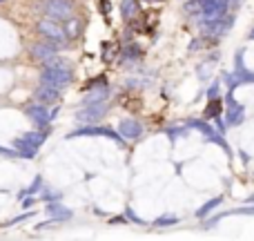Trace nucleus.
<instances>
[{"label": "nucleus", "mask_w": 254, "mask_h": 241, "mask_svg": "<svg viewBox=\"0 0 254 241\" xmlns=\"http://www.w3.org/2000/svg\"><path fill=\"white\" fill-rule=\"evenodd\" d=\"M25 114H27V119L34 123V127H38V130H49L52 121L56 119V114H58V107L49 110L43 103H31V105L25 107Z\"/></svg>", "instance_id": "nucleus-1"}, {"label": "nucleus", "mask_w": 254, "mask_h": 241, "mask_svg": "<svg viewBox=\"0 0 254 241\" xmlns=\"http://www.w3.org/2000/svg\"><path fill=\"white\" fill-rule=\"evenodd\" d=\"M80 136H105V139L116 141L121 148H125V139L121 136V132H119V130H112V127H103V125H83V127H78V130L69 132V134H67V139H80Z\"/></svg>", "instance_id": "nucleus-2"}, {"label": "nucleus", "mask_w": 254, "mask_h": 241, "mask_svg": "<svg viewBox=\"0 0 254 241\" xmlns=\"http://www.w3.org/2000/svg\"><path fill=\"white\" fill-rule=\"evenodd\" d=\"M230 0H201V25L214 22L230 13Z\"/></svg>", "instance_id": "nucleus-3"}, {"label": "nucleus", "mask_w": 254, "mask_h": 241, "mask_svg": "<svg viewBox=\"0 0 254 241\" xmlns=\"http://www.w3.org/2000/svg\"><path fill=\"white\" fill-rule=\"evenodd\" d=\"M74 74H71V67L69 70H58V67H43L40 72V83L45 85H52L56 89H65L67 85L71 83Z\"/></svg>", "instance_id": "nucleus-4"}, {"label": "nucleus", "mask_w": 254, "mask_h": 241, "mask_svg": "<svg viewBox=\"0 0 254 241\" xmlns=\"http://www.w3.org/2000/svg\"><path fill=\"white\" fill-rule=\"evenodd\" d=\"M110 110V103L107 101H101V103H92V105H83L78 112H76V121L80 125H94L103 119Z\"/></svg>", "instance_id": "nucleus-5"}, {"label": "nucleus", "mask_w": 254, "mask_h": 241, "mask_svg": "<svg viewBox=\"0 0 254 241\" xmlns=\"http://www.w3.org/2000/svg\"><path fill=\"white\" fill-rule=\"evenodd\" d=\"M45 13L47 18L56 22H65L74 16V2L71 0H47L45 2Z\"/></svg>", "instance_id": "nucleus-6"}, {"label": "nucleus", "mask_w": 254, "mask_h": 241, "mask_svg": "<svg viewBox=\"0 0 254 241\" xmlns=\"http://www.w3.org/2000/svg\"><path fill=\"white\" fill-rule=\"evenodd\" d=\"M38 31L45 36L47 40H54L56 45H65L67 40V34H65V27L61 25V22L52 20V18H43V20L38 22Z\"/></svg>", "instance_id": "nucleus-7"}, {"label": "nucleus", "mask_w": 254, "mask_h": 241, "mask_svg": "<svg viewBox=\"0 0 254 241\" xmlns=\"http://www.w3.org/2000/svg\"><path fill=\"white\" fill-rule=\"evenodd\" d=\"M58 49H61V45H56L54 40H45V43H34V45H31L29 54L36 58V61L45 63V61H49V58L56 56Z\"/></svg>", "instance_id": "nucleus-8"}, {"label": "nucleus", "mask_w": 254, "mask_h": 241, "mask_svg": "<svg viewBox=\"0 0 254 241\" xmlns=\"http://www.w3.org/2000/svg\"><path fill=\"white\" fill-rule=\"evenodd\" d=\"M254 83V72L246 70H234L232 74L225 76V85H228L230 92H237V87H243V85H252Z\"/></svg>", "instance_id": "nucleus-9"}, {"label": "nucleus", "mask_w": 254, "mask_h": 241, "mask_svg": "<svg viewBox=\"0 0 254 241\" xmlns=\"http://www.w3.org/2000/svg\"><path fill=\"white\" fill-rule=\"evenodd\" d=\"M61 92L63 89H56V87H52V85L40 83L38 87L34 89V101L43 103V105H54V103L61 101Z\"/></svg>", "instance_id": "nucleus-10"}, {"label": "nucleus", "mask_w": 254, "mask_h": 241, "mask_svg": "<svg viewBox=\"0 0 254 241\" xmlns=\"http://www.w3.org/2000/svg\"><path fill=\"white\" fill-rule=\"evenodd\" d=\"M232 13H225L223 18H219V20L214 22H207V25H203V34L205 36H214V38H219V36H225L230 31V27H232Z\"/></svg>", "instance_id": "nucleus-11"}, {"label": "nucleus", "mask_w": 254, "mask_h": 241, "mask_svg": "<svg viewBox=\"0 0 254 241\" xmlns=\"http://www.w3.org/2000/svg\"><path fill=\"white\" fill-rule=\"evenodd\" d=\"M119 132L123 139H129V141H138L143 136V125H140L136 119H123L119 123Z\"/></svg>", "instance_id": "nucleus-12"}, {"label": "nucleus", "mask_w": 254, "mask_h": 241, "mask_svg": "<svg viewBox=\"0 0 254 241\" xmlns=\"http://www.w3.org/2000/svg\"><path fill=\"white\" fill-rule=\"evenodd\" d=\"M107 98H110V85H98V87L87 89L80 105H92V103H101V101H107Z\"/></svg>", "instance_id": "nucleus-13"}, {"label": "nucleus", "mask_w": 254, "mask_h": 241, "mask_svg": "<svg viewBox=\"0 0 254 241\" xmlns=\"http://www.w3.org/2000/svg\"><path fill=\"white\" fill-rule=\"evenodd\" d=\"M223 121H225V125H228V127L241 125V123L246 121V105H239V103L230 105L228 112H225V116H223Z\"/></svg>", "instance_id": "nucleus-14"}, {"label": "nucleus", "mask_w": 254, "mask_h": 241, "mask_svg": "<svg viewBox=\"0 0 254 241\" xmlns=\"http://www.w3.org/2000/svg\"><path fill=\"white\" fill-rule=\"evenodd\" d=\"M45 212H47L49 217H54V219H58L63 224V221H69L71 217H74V212L69 210V208H65L61 201H49L47 208H45Z\"/></svg>", "instance_id": "nucleus-15"}, {"label": "nucleus", "mask_w": 254, "mask_h": 241, "mask_svg": "<svg viewBox=\"0 0 254 241\" xmlns=\"http://www.w3.org/2000/svg\"><path fill=\"white\" fill-rule=\"evenodd\" d=\"M47 134H49V130H29V132H25V134L20 136L22 141H25L27 145H31V148H40V145L47 141Z\"/></svg>", "instance_id": "nucleus-16"}, {"label": "nucleus", "mask_w": 254, "mask_h": 241, "mask_svg": "<svg viewBox=\"0 0 254 241\" xmlns=\"http://www.w3.org/2000/svg\"><path fill=\"white\" fill-rule=\"evenodd\" d=\"M11 148L16 150L20 159H36V157H38V148H31V145H27L22 139H13L11 141Z\"/></svg>", "instance_id": "nucleus-17"}, {"label": "nucleus", "mask_w": 254, "mask_h": 241, "mask_svg": "<svg viewBox=\"0 0 254 241\" xmlns=\"http://www.w3.org/2000/svg\"><path fill=\"white\" fill-rule=\"evenodd\" d=\"M80 31H83V22H80L76 16H71L69 20H65V34H67V38L69 40L78 38Z\"/></svg>", "instance_id": "nucleus-18"}, {"label": "nucleus", "mask_w": 254, "mask_h": 241, "mask_svg": "<svg viewBox=\"0 0 254 241\" xmlns=\"http://www.w3.org/2000/svg\"><path fill=\"white\" fill-rule=\"evenodd\" d=\"M188 125H190V127H194V130H198V132H201V134H205V139H207V141H210L214 134H219V132H216L212 125H207V121L190 119V121H188Z\"/></svg>", "instance_id": "nucleus-19"}, {"label": "nucleus", "mask_w": 254, "mask_h": 241, "mask_svg": "<svg viewBox=\"0 0 254 241\" xmlns=\"http://www.w3.org/2000/svg\"><path fill=\"white\" fill-rule=\"evenodd\" d=\"M221 203H223V197H214V199H210V201L203 203V206L196 210V217H198V219H205V217H207V215H212V210H214V208H219Z\"/></svg>", "instance_id": "nucleus-20"}, {"label": "nucleus", "mask_w": 254, "mask_h": 241, "mask_svg": "<svg viewBox=\"0 0 254 241\" xmlns=\"http://www.w3.org/2000/svg\"><path fill=\"white\" fill-rule=\"evenodd\" d=\"M40 190H43V176L36 174V179L31 181L29 188H27V190H20V192H18V201H20L22 197H27V194H40Z\"/></svg>", "instance_id": "nucleus-21"}, {"label": "nucleus", "mask_w": 254, "mask_h": 241, "mask_svg": "<svg viewBox=\"0 0 254 241\" xmlns=\"http://www.w3.org/2000/svg\"><path fill=\"white\" fill-rule=\"evenodd\" d=\"M136 9H138V0H123V2H121V16H123L125 20H129L136 13Z\"/></svg>", "instance_id": "nucleus-22"}, {"label": "nucleus", "mask_w": 254, "mask_h": 241, "mask_svg": "<svg viewBox=\"0 0 254 241\" xmlns=\"http://www.w3.org/2000/svg\"><path fill=\"white\" fill-rule=\"evenodd\" d=\"M221 107H223L221 96L210 98V105H207V110H205V119H216V116H221Z\"/></svg>", "instance_id": "nucleus-23"}, {"label": "nucleus", "mask_w": 254, "mask_h": 241, "mask_svg": "<svg viewBox=\"0 0 254 241\" xmlns=\"http://www.w3.org/2000/svg\"><path fill=\"white\" fill-rule=\"evenodd\" d=\"M38 199H40V201H45V203H49V201H61V199H63V192H58V190L43 188V190H40V194H38Z\"/></svg>", "instance_id": "nucleus-24"}, {"label": "nucleus", "mask_w": 254, "mask_h": 241, "mask_svg": "<svg viewBox=\"0 0 254 241\" xmlns=\"http://www.w3.org/2000/svg\"><path fill=\"white\" fill-rule=\"evenodd\" d=\"M140 56H143V52H140L138 45H127V47L123 49V58H125V61H131V63H134L136 58H140Z\"/></svg>", "instance_id": "nucleus-25"}, {"label": "nucleus", "mask_w": 254, "mask_h": 241, "mask_svg": "<svg viewBox=\"0 0 254 241\" xmlns=\"http://www.w3.org/2000/svg\"><path fill=\"white\" fill-rule=\"evenodd\" d=\"M43 65H45V67H58V70H69V67H71V65H69V61L61 58L58 54H56L54 58H49V61H45Z\"/></svg>", "instance_id": "nucleus-26"}, {"label": "nucleus", "mask_w": 254, "mask_h": 241, "mask_svg": "<svg viewBox=\"0 0 254 241\" xmlns=\"http://www.w3.org/2000/svg\"><path fill=\"white\" fill-rule=\"evenodd\" d=\"M179 217H174V215H163V217H158L156 221H154V226L156 228H167V226H176L179 224Z\"/></svg>", "instance_id": "nucleus-27"}, {"label": "nucleus", "mask_w": 254, "mask_h": 241, "mask_svg": "<svg viewBox=\"0 0 254 241\" xmlns=\"http://www.w3.org/2000/svg\"><path fill=\"white\" fill-rule=\"evenodd\" d=\"M165 134H167V139L179 141L181 136H188V125H181V127H167Z\"/></svg>", "instance_id": "nucleus-28"}, {"label": "nucleus", "mask_w": 254, "mask_h": 241, "mask_svg": "<svg viewBox=\"0 0 254 241\" xmlns=\"http://www.w3.org/2000/svg\"><path fill=\"white\" fill-rule=\"evenodd\" d=\"M234 70H246V49H239L234 56Z\"/></svg>", "instance_id": "nucleus-29"}, {"label": "nucleus", "mask_w": 254, "mask_h": 241, "mask_svg": "<svg viewBox=\"0 0 254 241\" xmlns=\"http://www.w3.org/2000/svg\"><path fill=\"white\" fill-rule=\"evenodd\" d=\"M207 101H210V98H219L221 96V83H212L210 87H207Z\"/></svg>", "instance_id": "nucleus-30"}, {"label": "nucleus", "mask_w": 254, "mask_h": 241, "mask_svg": "<svg viewBox=\"0 0 254 241\" xmlns=\"http://www.w3.org/2000/svg\"><path fill=\"white\" fill-rule=\"evenodd\" d=\"M125 219H127V221H131V224H138V226H143V224H145V221L140 219V217L136 215L134 210H131V208H127V210H125Z\"/></svg>", "instance_id": "nucleus-31"}, {"label": "nucleus", "mask_w": 254, "mask_h": 241, "mask_svg": "<svg viewBox=\"0 0 254 241\" xmlns=\"http://www.w3.org/2000/svg\"><path fill=\"white\" fill-rule=\"evenodd\" d=\"M58 224H61V221H58V219H54V217H49V221H43V224H38L34 230H49V228H54V226H58Z\"/></svg>", "instance_id": "nucleus-32"}, {"label": "nucleus", "mask_w": 254, "mask_h": 241, "mask_svg": "<svg viewBox=\"0 0 254 241\" xmlns=\"http://www.w3.org/2000/svg\"><path fill=\"white\" fill-rule=\"evenodd\" d=\"M98 85H107V79H105V76H96V79H92L87 85H85V87L89 89V87H98Z\"/></svg>", "instance_id": "nucleus-33"}, {"label": "nucleus", "mask_w": 254, "mask_h": 241, "mask_svg": "<svg viewBox=\"0 0 254 241\" xmlns=\"http://www.w3.org/2000/svg\"><path fill=\"white\" fill-rule=\"evenodd\" d=\"M0 157H7V159H16L18 157V152L13 148H2L0 145Z\"/></svg>", "instance_id": "nucleus-34"}, {"label": "nucleus", "mask_w": 254, "mask_h": 241, "mask_svg": "<svg viewBox=\"0 0 254 241\" xmlns=\"http://www.w3.org/2000/svg\"><path fill=\"white\" fill-rule=\"evenodd\" d=\"M196 74H198V79H207V76H210V65H201Z\"/></svg>", "instance_id": "nucleus-35"}, {"label": "nucleus", "mask_w": 254, "mask_h": 241, "mask_svg": "<svg viewBox=\"0 0 254 241\" xmlns=\"http://www.w3.org/2000/svg\"><path fill=\"white\" fill-rule=\"evenodd\" d=\"M234 103H237V101H234V92H230V89H228V94H225V107L234 105Z\"/></svg>", "instance_id": "nucleus-36"}, {"label": "nucleus", "mask_w": 254, "mask_h": 241, "mask_svg": "<svg viewBox=\"0 0 254 241\" xmlns=\"http://www.w3.org/2000/svg\"><path fill=\"white\" fill-rule=\"evenodd\" d=\"M125 217H112V224H125Z\"/></svg>", "instance_id": "nucleus-37"}, {"label": "nucleus", "mask_w": 254, "mask_h": 241, "mask_svg": "<svg viewBox=\"0 0 254 241\" xmlns=\"http://www.w3.org/2000/svg\"><path fill=\"white\" fill-rule=\"evenodd\" d=\"M101 11H103V13L110 11V2H105V0H103V2H101Z\"/></svg>", "instance_id": "nucleus-38"}, {"label": "nucleus", "mask_w": 254, "mask_h": 241, "mask_svg": "<svg viewBox=\"0 0 254 241\" xmlns=\"http://www.w3.org/2000/svg\"><path fill=\"white\" fill-rule=\"evenodd\" d=\"M248 38H250V40H254V29L250 31V36H248Z\"/></svg>", "instance_id": "nucleus-39"}, {"label": "nucleus", "mask_w": 254, "mask_h": 241, "mask_svg": "<svg viewBox=\"0 0 254 241\" xmlns=\"http://www.w3.org/2000/svg\"><path fill=\"white\" fill-rule=\"evenodd\" d=\"M248 203H254V194H252V197H250V199H248Z\"/></svg>", "instance_id": "nucleus-40"}, {"label": "nucleus", "mask_w": 254, "mask_h": 241, "mask_svg": "<svg viewBox=\"0 0 254 241\" xmlns=\"http://www.w3.org/2000/svg\"><path fill=\"white\" fill-rule=\"evenodd\" d=\"M154 2H163V0H154Z\"/></svg>", "instance_id": "nucleus-41"}, {"label": "nucleus", "mask_w": 254, "mask_h": 241, "mask_svg": "<svg viewBox=\"0 0 254 241\" xmlns=\"http://www.w3.org/2000/svg\"><path fill=\"white\" fill-rule=\"evenodd\" d=\"M0 2H4V0H0Z\"/></svg>", "instance_id": "nucleus-42"}]
</instances>
